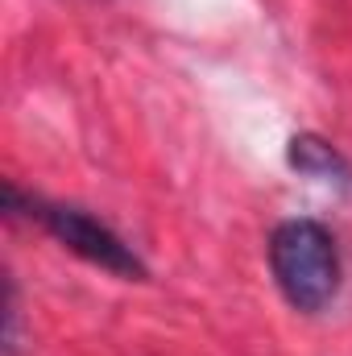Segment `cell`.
Wrapping results in <instances>:
<instances>
[{"label": "cell", "instance_id": "obj_1", "mask_svg": "<svg viewBox=\"0 0 352 356\" xmlns=\"http://www.w3.org/2000/svg\"><path fill=\"white\" fill-rule=\"evenodd\" d=\"M269 273L294 311L319 315L340 294L336 236L319 220H282L269 236Z\"/></svg>", "mask_w": 352, "mask_h": 356}, {"label": "cell", "instance_id": "obj_2", "mask_svg": "<svg viewBox=\"0 0 352 356\" xmlns=\"http://www.w3.org/2000/svg\"><path fill=\"white\" fill-rule=\"evenodd\" d=\"M4 211H8V216H29V220H38L67 253L83 257L88 266L104 269V273H112V277H125V282H145V277H150V269L137 257V249H133L120 232H112L104 220H95L91 211L75 207V203H46V199H38V195H25L17 182H8V186H4Z\"/></svg>", "mask_w": 352, "mask_h": 356}, {"label": "cell", "instance_id": "obj_3", "mask_svg": "<svg viewBox=\"0 0 352 356\" xmlns=\"http://www.w3.org/2000/svg\"><path fill=\"white\" fill-rule=\"evenodd\" d=\"M286 166L294 175L311 178V182H323V186H336V191H349L352 186V162L323 137L315 133H294L286 141Z\"/></svg>", "mask_w": 352, "mask_h": 356}, {"label": "cell", "instance_id": "obj_4", "mask_svg": "<svg viewBox=\"0 0 352 356\" xmlns=\"http://www.w3.org/2000/svg\"><path fill=\"white\" fill-rule=\"evenodd\" d=\"M21 348V311H17V286L8 282V294H4V353L17 356Z\"/></svg>", "mask_w": 352, "mask_h": 356}]
</instances>
